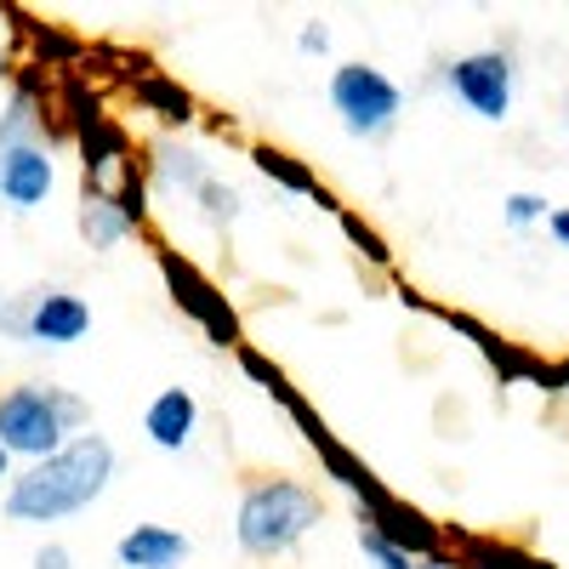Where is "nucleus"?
Listing matches in <instances>:
<instances>
[{
    "mask_svg": "<svg viewBox=\"0 0 569 569\" xmlns=\"http://www.w3.org/2000/svg\"><path fill=\"white\" fill-rule=\"evenodd\" d=\"M114 485V445L103 433H74L58 456L29 461L7 485V525H63L103 501Z\"/></svg>",
    "mask_w": 569,
    "mask_h": 569,
    "instance_id": "f257e3e1",
    "label": "nucleus"
},
{
    "mask_svg": "<svg viewBox=\"0 0 569 569\" xmlns=\"http://www.w3.org/2000/svg\"><path fill=\"white\" fill-rule=\"evenodd\" d=\"M74 433H91V405L58 382H18L0 393V450L12 461H46Z\"/></svg>",
    "mask_w": 569,
    "mask_h": 569,
    "instance_id": "f03ea898",
    "label": "nucleus"
},
{
    "mask_svg": "<svg viewBox=\"0 0 569 569\" xmlns=\"http://www.w3.org/2000/svg\"><path fill=\"white\" fill-rule=\"evenodd\" d=\"M325 518V501L313 485L302 479H257L240 496L233 512V541L246 558H284L291 547H302Z\"/></svg>",
    "mask_w": 569,
    "mask_h": 569,
    "instance_id": "7ed1b4c3",
    "label": "nucleus"
},
{
    "mask_svg": "<svg viewBox=\"0 0 569 569\" xmlns=\"http://www.w3.org/2000/svg\"><path fill=\"white\" fill-rule=\"evenodd\" d=\"M325 98H330V109H337L342 131L359 137V142H382L405 114V86L393 74H382L376 63H337Z\"/></svg>",
    "mask_w": 569,
    "mask_h": 569,
    "instance_id": "20e7f679",
    "label": "nucleus"
},
{
    "mask_svg": "<svg viewBox=\"0 0 569 569\" xmlns=\"http://www.w3.org/2000/svg\"><path fill=\"white\" fill-rule=\"evenodd\" d=\"M0 337L29 342V348H74L91 337V302L63 291V284H40V291L0 302Z\"/></svg>",
    "mask_w": 569,
    "mask_h": 569,
    "instance_id": "39448f33",
    "label": "nucleus"
},
{
    "mask_svg": "<svg viewBox=\"0 0 569 569\" xmlns=\"http://www.w3.org/2000/svg\"><path fill=\"white\" fill-rule=\"evenodd\" d=\"M154 268H160V279H166V291H171V302L194 319L206 337L217 342V348H240L246 342V330H240V308H233L228 297H222V284L217 279H206L200 273V262H188L177 246H154Z\"/></svg>",
    "mask_w": 569,
    "mask_h": 569,
    "instance_id": "423d86ee",
    "label": "nucleus"
},
{
    "mask_svg": "<svg viewBox=\"0 0 569 569\" xmlns=\"http://www.w3.org/2000/svg\"><path fill=\"white\" fill-rule=\"evenodd\" d=\"M512 80H518V69H512V58L501 52V46H490V52H467V58H456L445 69V86L456 91V103L467 114L490 120V126L512 114Z\"/></svg>",
    "mask_w": 569,
    "mask_h": 569,
    "instance_id": "0eeeda50",
    "label": "nucleus"
},
{
    "mask_svg": "<svg viewBox=\"0 0 569 569\" xmlns=\"http://www.w3.org/2000/svg\"><path fill=\"white\" fill-rule=\"evenodd\" d=\"M359 525H365V530H376L388 547H399V552H405V558H416V563L445 558V552H450L445 525H433V518H427L421 507H410V501H405V496H393V490L359 501Z\"/></svg>",
    "mask_w": 569,
    "mask_h": 569,
    "instance_id": "6e6552de",
    "label": "nucleus"
},
{
    "mask_svg": "<svg viewBox=\"0 0 569 569\" xmlns=\"http://www.w3.org/2000/svg\"><path fill=\"white\" fill-rule=\"evenodd\" d=\"M80 194H114L120 188V177L137 166L131 160V137H126V126L114 120V114H103L98 126H86L80 137Z\"/></svg>",
    "mask_w": 569,
    "mask_h": 569,
    "instance_id": "1a4fd4ad",
    "label": "nucleus"
},
{
    "mask_svg": "<svg viewBox=\"0 0 569 569\" xmlns=\"http://www.w3.org/2000/svg\"><path fill=\"white\" fill-rule=\"evenodd\" d=\"M58 188V160L52 149H40V142H29V149H7L0 154V206L29 217L40 211L46 200H52Z\"/></svg>",
    "mask_w": 569,
    "mask_h": 569,
    "instance_id": "9d476101",
    "label": "nucleus"
},
{
    "mask_svg": "<svg viewBox=\"0 0 569 569\" xmlns=\"http://www.w3.org/2000/svg\"><path fill=\"white\" fill-rule=\"evenodd\" d=\"M142 433H149L154 450L182 456L188 445H194V433H200V399L188 388H160L149 399V410H142Z\"/></svg>",
    "mask_w": 569,
    "mask_h": 569,
    "instance_id": "9b49d317",
    "label": "nucleus"
},
{
    "mask_svg": "<svg viewBox=\"0 0 569 569\" xmlns=\"http://www.w3.org/2000/svg\"><path fill=\"white\" fill-rule=\"evenodd\" d=\"M114 558H120V569H182L194 558V541L171 525H131L114 541Z\"/></svg>",
    "mask_w": 569,
    "mask_h": 569,
    "instance_id": "f8f14e48",
    "label": "nucleus"
},
{
    "mask_svg": "<svg viewBox=\"0 0 569 569\" xmlns=\"http://www.w3.org/2000/svg\"><path fill=\"white\" fill-rule=\"evenodd\" d=\"M142 171H149V188H171V194H188V200L211 182L206 154L188 149L182 137H154L149 142V166H142Z\"/></svg>",
    "mask_w": 569,
    "mask_h": 569,
    "instance_id": "ddd939ff",
    "label": "nucleus"
},
{
    "mask_svg": "<svg viewBox=\"0 0 569 569\" xmlns=\"http://www.w3.org/2000/svg\"><path fill=\"white\" fill-rule=\"evenodd\" d=\"M251 166H257L273 188H284V194H302V200H313L319 211H342L337 200H330V188L319 182V171H313L308 160H297L291 149H279V142H251Z\"/></svg>",
    "mask_w": 569,
    "mask_h": 569,
    "instance_id": "4468645a",
    "label": "nucleus"
},
{
    "mask_svg": "<svg viewBox=\"0 0 569 569\" xmlns=\"http://www.w3.org/2000/svg\"><path fill=\"white\" fill-rule=\"evenodd\" d=\"M12 29H18L23 46H29V63H40L46 74H52V69L74 74V69L86 63V52H91V46H86L80 34H69L63 23H40V18H29V12H18V7H12Z\"/></svg>",
    "mask_w": 569,
    "mask_h": 569,
    "instance_id": "2eb2a0df",
    "label": "nucleus"
},
{
    "mask_svg": "<svg viewBox=\"0 0 569 569\" xmlns=\"http://www.w3.org/2000/svg\"><path fill=\"white\" fill-rule=\"evenodd\" d=\"M131 98H137V109H149L171 137H177V131H188V126L200 120L194 91H188L182 80H171V74H160V69H149L142 80H131Z\"/></svg>",
    "mask_w": 569,
    "mask_h": 569,
    "instance_id": "dca6fc26",
    "label": "nucleus"
},
{
    "mask_svg": "<svg viewBox=\"0 0 569 569\" xmlns=\"http://www.w3.org/2000/svg\"><path fill=\"white\" fill-rule=\"evenodd\" d=\"M308 450L319 456L325 479H337V485H342V490H348L353 501H370V496H382V490H388V485L376 479V472H370V467H365V461H359V456H353V450H348V445L337 439V433H319V439H313Z\"/></svg>",
    "mask_w": 569,
    "mask_h": 569,
    "instance_id": "f3484780",
    "label": "nucleus"
},
{
    "mask_svg": "<svg viewBox=\"0 0 569 569\" xmlns=\"http://www.w3.org/2000/svg\"><path fill=\"white\" fill-rule=\"evenodd\" d=\"M74 228H80V240H86L91 251H114V246H126L131 233H137V228H131V222L120 217L114 194H80Z\"/></svg>",
    "mask_w": 569,
    "mask_h": 569,
    "instance_id": "a211bd4d",
    "label": "nucleus"
},
{
    "mask_svg": "<svg viewBox=\"0 0 569 569\" xmlns=\"http://www.w3.org/2000/svg\"><path fill=\"white\" fill-rule=\"evenodd\" d=\"M456 569H547V563L525 558L507 541H490V536H456Z\"/></svg>",
    "mask_w": 569,
    "mask_h": 569,
    "instance_id": "6ab92c4d",
    "label": "nucleus"
},
{
    "mask_svg": "<svg viewBox=\"0 0 569 569\" xmlns=\"http://www.w3.org/2000/svg\"><path fill=\"white\" fill-rule=\"evenodd\" d=\"M194 206H200V217L211 222V228H228V222H240V211H246V194L233 182H222V177H211L200 194H194Z\"/></svg>",
    "mask_w": 569,
    "mask_h": 569,
    "instance_id": "aec40b11",
    "label": "nucleus"
},
{
    "mask_svg": "<svg viewBox=\"0 0 569 569\" xmlns=\"http://www.w3.org/2000/svg\"><path fill=\"white\" fill-rule=\"evenodd\" d=\"M337 222H342V233H348V246L370 262V268H388L393 262V251H388V240H382V233H376L359 211H337Z\"/></svg>",
    "mask_w": 569,
    "mask_h": 569,
    "instance_id": "412c9836",
    "label": "nucleus"
},
{
    "mask_svg": "<svg viewBox=\"0 0 569 569\" xmlns=\"http://www.w3.org/2000/svg\"><path fill=\"white\" fill-rule=\"evenodd\" d=\"M233 365H240L246 376H251V382L262 388V393H273V388H284V382H291V376H284L257 342H240V348H233Z\"/></svg>",
    "mask_w": 569,
    "mask_h": 569,
    "instance_id": "4be33fe9",
    "label": "nucleus"
},
{
    "mask_svg": "<svg viewBox=\"0 0 569 569\" xmlns=\"http://www.w3.org/2000/svg\"><path fill=\"white\" fill-rule=\"evenodd\" d=\"M359 552H365L376 569H421L416 558H405L399 547H388L382 536H376V530H365V525H359Z\"/></svg>",
    "mask_w": 569,
    "mask_h": 569,
    "instance_id": "5701e85b",
    "label": "nucleus"
},
{
    "mask_svg": "<svg viewBox=\"0 0 569 569\" xmlns=\"http://www.w3.org/2000/svg\"><path fill=\"white\" fill-rule=\"evenodd\" d=\"M501 217H507V228H536V222H547V200L541 194H507Z\"/></svg>",
    "mask_w": 569,
    "mask_h": 569,
    "instance_id": "b1692460",
    "label": "nucleus"
},
{
    "mask_svg": "<svg viewBox=\"0 0 569 569\" xmlns=\"http://www.w3.org/2000/svg\"><path fill=\"white\" fill-rule=\"evenodd\" d=\"M297 52H302V58H325V52H330V29H325V23H302Z\"/></svg>",
    "mask_w": 569,
    "mask_h": 569,
    "instance_id": "393cba45",
    "label": "nucleus"
},
{
    "mask_svg": "<svg viewBox=\"0 0 569 569\" xmlns=\"http://www.w3.org/2000/svg\"><path fill=\"white\" fill-rule=\"evenodd\" d=\"M34 569H74V552H69L63 541H46V547L34 552Z\"/></svg>",
    "mask_w": 569,
    "mask_h": 569,
    "instance_id": "a878e982",
    "label": "nucleus"
},
{
    "mask_svg": "<svg viewBox=\"0 0 569 569\" xmlns=\"http://www.w3.org/2000/svg\"><path fill=\"white\" fill-rule=\"evenodd\" d=\"M547 233H552V240L569 251V206H563V211H547Z\"/></svg>",
    "mask_w": 569,
    "mask_h": 569,
    "instance_id": "bb28decb",
    "label": "nucleus"
},
{
    "mask_svg": "<svg viewBox=\"0 0 569 569\" xmlns=\"http://www.w3.org/2000/svg\"><path fill=\"white\" fill-rule=\"evenodd\" d=\"M0 23H12V7H0ZM0 74H12V46L0 34Z\"/></svg>",
    "mask_w": 569,
    "mask_h": 569,
    "instance_id": "cd10ccee",
    "label": "nucleus"
},
{
    "mask_svg": "<svg viewBox=\"0 0 569 569\" xmlns=\"http://www.w3.org/2000/svg\"><path fill=\"white\" fill-rule=\"evenodd\" d=\"M421 569H456V558H450V552H445V558H427Z\"/></svg>",
    "mask_w": 569,
    "mask_h": 569,
    "instance_id": "c85d7f7f",
    "label": "nucleus"
},
{
    "mask_svg": "<svg viewBox=\"0 0 569 569\" xmlns=\"http://www.w3.org/2000/svg\"><path fill=\"white\" fill-rule=\"evenodd\" d=\"M0 479H7V485H12V456H7V450H0Z\"/></svg>",
    "mask_w": 569,
    "mask_h": 569,
    "instance_id": "c756f323",
    "label": "nucleus"
},
{
    "mask_svg": "<svg viewBox=\"0 0 569 569\" xmlns=\"http://www.w3.org/2000/svg\"><path fill=\"white\" fill-rule=\"evenodd\" d=\"M558 370H563V382H569V359H563V365H558Z\"/></svg>",
    "mask_w": 569,
    "mask_h": 569,
    "instance_id": "7c9ffc66",
    "label": "nucleus"
},
{
    "mask_svg": "<svg viewBox=\"0 0 569 569\" xmlns=\"http://www.w3.org/2000/svg\"><path fill=\"white\" fill-rule=\"evenodd\" d=\"M0 302H7V297H0Z\"/></svg>",
    "mask_w": 569,
    "mask_h": 569,
    "instance_id": "2f4dec72",
    "label": "nucleus"
}]
</instances>
